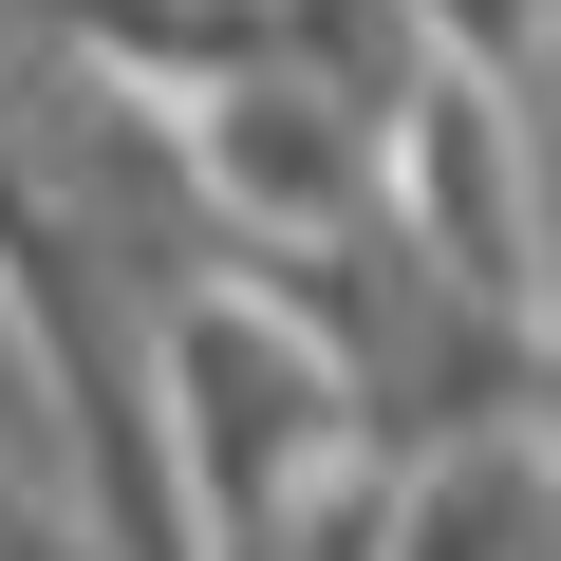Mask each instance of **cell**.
Wrapping results in <instances>:
<instances>
[{
	"label": "cell",
	"instance_id": "obj_2",
	"mask_svg": "<svg viewBox=\"0 0 561 561\" xmlns=\"http://www.w3.org/2000/svg\"><path fill=\"white\" fill-rule=\"evenodd\" d=\"M542 20H561V0H431V38H449V57H524Z\"/></svg>",
	"mask_w": 561,
	"mask_h": 561
},
{
	"label": "cell",
	"instance_id": "obj_1",
	"mask_svg": "<svg viewBox=\"0 0 561 561\" xmlns=\"http://www.w3.org/2000/svg\"><path fill=\"white\" fill-rule=\"evenodd\" d=\"M150 375H169V468H187V524L206 542H243V524H280V505L337 486L356 393H337L319 319L280 300V280H187L169 337H150Z\"/></svg>",
	"mask_w": 561,
	"mask_h": 561
}]
</instances>
